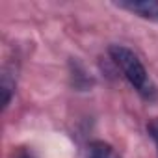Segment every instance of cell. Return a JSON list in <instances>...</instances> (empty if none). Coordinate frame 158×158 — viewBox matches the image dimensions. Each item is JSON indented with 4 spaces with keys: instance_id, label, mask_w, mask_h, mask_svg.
I'll list each match as a JSON object with an SVG mask.
<instances>
[{
    "instance_id": "obj_1",
    "label": "cell",
    "mask_w": 158,
    "mask_h": 158,
    "mask_svg": "<svg viewBox=\"0 0 158 158\" xmlns=\"http://www.w3.org/2000/svg\"><path fill=\"white\" fill-rule=\"evenodd\" d=\"M108 52H110L114 63L119 67V71H121L123 76L127 78V82H128L145 101H154V99H158V88H156L154 82L151 80V76H149L145 65L141 63V60L138 58L136 52H132L128 47H123V45H112Z\"/></svg>"
},
{
    "instance_id": "obj_2",
    "label": "cell",
    "mask_w": 158,
    "mask_h": 158,
    "mask_svg": "<svg viewBox=\"0 0 158 158\" xmlns=\"http://www.w3.org/2000/svg\"><path fill=\"white\" fill-rule=\"evenodd\" d=\"M115 6L136 13L141 19L158 23V0H127V2H115Z\"/></svg>"
},
{
    "instance_id": "obj_3",
    "label": "cell",
    "mask_w": 158,
    "mask_h": 158,
    "mask_svg": "<svg viewBox=\"0 0 158 158\" xmlns=\"http://www.w3.org/2000/svg\"><path fill=\"white\" fill-rule=\"evenodd\" d=\"M88 158H121L119 152L106 141H91L88 147Z\"/></svg>"
},
{
    "instance_id": "obj_4",
    "label": "cell",
    "mask_w": 158,
    "mask_h": 158,
    "mask_svg": "<svg viewBox=\"0 0 158 158\" xmlns=\"http://www.w3.org/2000/svg\"><path fill=\"white\" fill-rule=\"evenodd\" d=\"M147 132H149V136L152 138V141H154V145H156V152H158V117H154V119H151V121L147 123Z\"/></svg>"
},
{
    "instance_id": "obj_5",
    "label": "cell",
    "mask_w": 158,
    "mask_h": 158,
    "mask_svg": "<svg viewBox=\"0 0 158 158\" xmlns=\"http://www.w3.org/2000/svg\"><path fill=\"white\" fill-rule=\"evenodd\" d=\"M15 158H30V156H28V154H24V152H21V154H17Z\"/></svg>"
}]
</instances>
